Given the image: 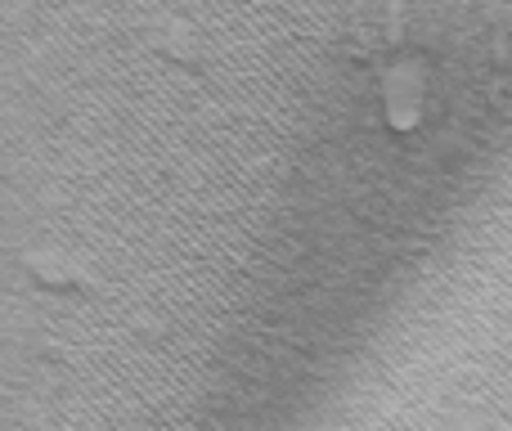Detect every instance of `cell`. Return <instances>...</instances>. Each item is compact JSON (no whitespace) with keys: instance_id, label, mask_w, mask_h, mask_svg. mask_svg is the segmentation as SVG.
<instances>
[{"instance_id":"obj_1","label":"cell","mask_w":512,"mask_h":431,"mask_svg":"<svg viewBox=\"0 0 512 431\" xmlns=\"http://www.w3.org/2000/svg\"><path fill=\"white\" fill-rule=\"evenodd\" d=\"M382 104H387V126L391 131H414V126L423 122V108H427L423 68H414V63L391 68L387 81H382Z\"/></svg>"}]
</instances>
